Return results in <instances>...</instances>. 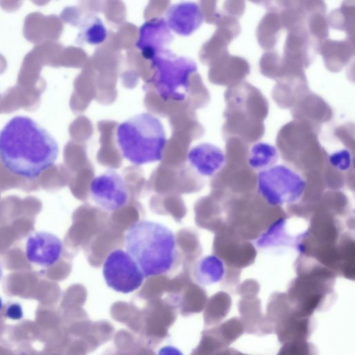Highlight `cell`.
Listing matches in <instances>:
<instances>
[{
  "mask_svg": "<svg viewBox=\"0 0 355 355\" xmlns=\"http://www.w3.org/2000/svg\"><path fill=\"white\" fill-rule=\"evenodd\" d=\"M58 153L53 137L30 117L14 116L0 130V160L17 175L38 177L54 164Z\"/></svg>",
  "mask_w": 355,
  "mask_h": 355,
  "instance_id": "cell-1",
  "label": "cell"
},
{
  "mask_svg": "<svg viewBox=\"0 0 355 355\" xmlns=\"http://www.w3.org/2000/svg\"><path fill=\"white\" fill-rule=\"evenodd\" d=\"M124 244L145 277L168 273L178 257L174 232L165 225L150 220L132 223L125 234Z\"/></svg>",
  "mask_w": 355,
  "mask_h": 355,
  "instance_id": "cell-2",
  "label": "cell"
},
{
  "mask_svg": "<svg viewBox=\"0 0 355 355\" xmlns=\"http://www.w3.org/2000/svg\"><path fill=\"white\" fill-rule=\"evenodd\" d=\"M116 143L123 158L141 166L162 160L166 144L164 126L148 112L137 114L116 128Z\"/></svg>",
  "mask_w": 355,
  "mask_h": 355,
  "instance_id": "cell-3",
  "label": "cell"
},
{
  "mask_svg": "<svg viewBox=\"0 0 355 355\" xmlns=\"http://www.w3.org/2000/svg\"><path fill=\"white\" fill-rule=\"evenodd\" d=\"M153 74L150 83L164 101H182L190 87V76L198 70L191 58L178 55L168 49L157 53L150 60Z\"/></svg>",
  "mask_w": 355,
  "mask_h": 355,
  "instance_id": "cell-4",
  "label": "cell"
},
{
  "mask_svg": "<svg viewBox=\"0 0 355 355\" xmlns=\"http://www.w3.org/2000/svg\"><path fill=\"white\" fill-rule=\"evenodd\" d=\"M306 187L304 176L286 164H275L257 173V193L273 207L297 202L304 196Z\"/></svg>",
  "mask_w": 355,
  "mask_h": 355,
  "instance_id": "cell-5",
  "label": "cell"
},
{
  "mask_svg": "<svg viewBox=\"0 0 355 355\" xmlns=\"http://www.w3.org/2000/svg\"><path fill=\"white\" fill-rule=\"evenodd\" d=\"M102 272L108 287L125 294L139 288L146 278L133 259L122 249L113 250L107 255Z\"/></svg>",
  "mask_w": 355,
  "mask_h": 355,
  "instance_id": "cell-6",
  "label": "cell"
},
{
  "mask_svg": "<svg viewBox=\"0 0 355 355\" xmlns=\"http://www.w3.org/2000/svg\"><path fill=\"white\" fill-rule=\"evenodd\" d=\"M89 192L92 200L99 208L110 212L125 206L130 196L125 180L112 168L92 179Z\"/></svg>",
  "mask_w": 355,
  "mask_h": 355,
  "instance_id": "cell-7",
  "label": "cell"
},
{
  "mask_svg": "<svg viewBox=\"0 0 355 355\" xmlns=\"http://www.w3.org/2000/svg\"><path fill=\"white\" fill-rule=\"evenodd\" d=\"M63 251L62 241L49 232H35L26 239V257L32 263L42 267L55 265L60 259Z\"/></svg>",
  "mask_w": 355,
  "mask_h": 355,
  "instance_id": "cell-8",
  "label": "cell"
},
{
  "mask_svg": "<svg viewBox=\"0 0 355 355\" xmlns=\"http://www.w3.org/2000/svg\"><path fill=\"white\" fill-rule=\"evenodd\" d=\"M173 40V35L164 17H154L140 26L135 46L142 56L150 60L157 53L168 49Z\"/></svg>",
  "mask_w": 355,
  "mask_h": 355,
  "instance_id": "cell-9",
  "label": "cell"
},
{
  "mask_svg": "<svg viewBox=\"0 0 355 355\" xmlns=\"http://www.w3.org/2000/svg\"><path fill=\"white\" fill-rule=\"evenodd\" d=\"M164 19L171 31L179 35L189 36L201 26L204 17L197 3L182 1L168 6Z\"/></svg>",
  "mask_w": 355,
  "mask_h": 355,
  "instance_id": "cell-10",
  "label": "cell"
},
{
  "mask_svg": "<svg viewBox=\"0 0 355 355\" xmlns=\"http://www.w3.org/2000/svg\"><path fill=\"white\" fill-rule=\"evenodd\" d=\"M187 161L198 175L211 177L224 168L227 157L225 152L218 146L203 142L189 150Z\"/></svg>",
  "mask_w": 355,
  "mask_h": 355,
  "instance_id": "cell-11",
  "label": "cell"
},
{
  "mask_svg": "<svg viewBox=\"0 0 355 355\" xmlns=\"http://www.w3.org/2000/svg\"><path fill=\"white\" fill-rule=\"evenodd\" d=\"M226 269L223 259L216 254L200 258L195 263L193 275L200 285L209 286L221 282L225 276Z\"/></svg>",
  "mask_w": 355,
  "mask_h": 355,
  "instance_id": "cell-12",
  "label": "cell"
},
{
  "mask_svg": "<svg viewBox=\"0 0 355 355\" xmlns=\"http://www.w3.org/2000/svg\"><path fill=\"white\" fill-rule=\"evenodd\" d=\"M279 158V151L274 145L258 141L249 149L247 161L250 167L259 171L275 164Z\"/></svg>",
  "mask_w": 355,
  "mask_h": 355,
  "instance_id": "cell-13",
  "label": "cell"
},
{
  "mask_svg": "<svg viewBox=\"0 0 355 355\" xmlns=\"http://www.w3.org/2000/svg\"><path fill=\"white\" fill-rule=\"evenodd\" d=\"M78 39L91 45H99L105 42L107 31L103 21L96 15L89 14L80 23Z\"/></svg>",
  "mask_w": 355,
  "mask_h": 355,
  "instance_id": "cell-14",
  "label": "cell"
},
{
  "mask_svg": "<svg viewBox=\"0 0 355 355\" xmlns=\"http://www.w3.org/2000/svg\"><path fill=\"white\" fill-rule=\"evenodd\" d=\"M286 226V218H280L275 220L257 240V245L259 248H268L283 245L290 241L291 237L287 235Z\"/></svg>",
  "mask_w": 355,
  "mask_h": 355,
  "instance_id": "cell-15",
  "label": "cell"
},
{
  "mask_svg": "<svg viewBox=\"0 0 355 355\" xmlns=\"http://www.w3.org/2000/svg\"><path fill=\"white\" fill-rule=\"evenodd\" d=\"M328 162L338 171L346 172L353 165V157L348 149L343 148L331 153L328 157Z\"/></svg>",
  "mask_w": 355,
  "mask_h": 355,
  "instance_id": "cell-16",
  "label": "cell"
},
{
  "mask_svg": "<svg viewBox=\"0 0 355 355\" xmlns=\"http://www.w3.org/2000/svg\"><path fill=\"white\" fill-rule=\"evenodd\" d=\"M5 315L11 320H19L24 316L23 309L17 302H10L7 304Z\"/></svg>",
  "mask_w": 355,
  "mask_h": 355,
  "instance_id": "cell-17",
  "label": "cell"
},
{
  "mask_svg": "<svg viewBox=\"0 0 355 355\" xmlns=\"http://www.w3.org/2000/svg\"><path fill=\"white\" fill-rule=\"evenodd\" d=\"M158 355H183L177 348L172 346L162 347Z\"/></svg>",
  "mask_w": 355,
  "mask_h": 355,
  "instance_id": "cell-18",
  "label": "cell"
},
{
  "mask_svg": "<svg viewBox=\"0 0 355 355\" xmlns=\"http://www.w3.org/2000/svg\"><path fill=\"white\" fill-rule=\"evenodd\" d=\"M3 306V300L1 297H0V311L2 310Z\"/></svg>",
  "mask_w": 355,
  "mask_h": 355,
  "instance_id": "cell-19",
  "label": "cell"
},
{
  "mask_svg": "<svg viewBox=\"0 0 355 355\" xmlns=\"http://www.w3.org/2000/svg\"><path fill=\"white\" fill-rule=\"evenodd\" d=\"M2 275H3V271H2L1 266L0 264V280L1 279Z\"/></svg>",
  "mask_w": 355,
  "mask_h": 355,
  "instance_id": "cell-20",
  "label": "cell"
},
{
  "mask_svg": "<svg viewBox=\"0 0 355 355\" xmlns=\"http://www.w3.org/2000/svg\"><path fill=\"white\" fill-rule=\"evenodd\" d=\"M144 355H155L153 352H150V353L147 352V354L144 352ZM141 354L143 355L142 353H141Z\"/></svg>",
  "mask_w": 355,
  "mask_h": 355,
  "instance_id": "cell-21",
  "label": "cell"
}]
</instances>
